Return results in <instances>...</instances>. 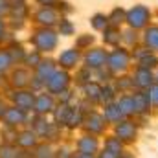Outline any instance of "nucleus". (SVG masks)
I'll use <instances>...</instances> for the list:
<instances>
[{
  "mask_svg": "<svg viewBox=\"0 0 158 158\" xmlns=\"http://www.w3.org/2000/svg\"><path fill=\"white\" fill-rule=\"evenodd\" d=\"M40 52L39 50H35V52H31V53H26V63H28V66H31V68H37L40 64Z\"/></svg>",
  "mask_w": 158,
  "mask_h": 158,
  "instance_id": "nucleus-21",
  "label": "nucleus"
},
{
  "mask_svg": "<svg viewBox=\"0 0 158 158\" xmlns=\"http://www.w3.org/2000/svg\"><path fill=\"white\" fill-rule=\"evenodd\" d=\"M30 79H31V76H30V72L26 68H17L11 74V85L17 86V88H24L30 83Z\"/></svg>",
  "mask_w": 158,
  "mask_h": 158,
  "instance_id": "nucleus-13",
  "label": "nucleus"
},
{
  "mask_svg": "<svg viewBox=\"0 0 158 158\" xmlns=\"http://www.w3.org/2000/svg\"><path fill=\"white\" fill-rule=\"evenodd\" d=\"M103 127H105V119L101 118V116L90 114V116L86 118V129H88L90 132H101Z\"/></svg>",
  "mask_w": 158,
  "mask_h": 158,
  "instance_id": "nucleus-15",
  "label": "nucleus"
},
{
  "mask_svg": "<svg viewBox=\"0 0 158 158\" xmlns=\"http://www.w3.org/2000/svg\"><path fill=\"white\" fill-rule=\"evenodd\" d=\"M13 64V57L9 53V50H0V76L6 74Z\"/></svg>",
  "mask_w": 158,
  "mask_h": 158,
  "instance_id": "nucleus-18",
  "label": "nucleus"
},
{
  "mask_svg": "<svg viewBox=\"0 0 158 158\" xmlns=\"http://www.w3.org/2000/svg\"><path fill=\"white\" fill-rule=\"evenodd\" d=\"M119 107H121V110L127 114V112H132L134 110V101H132V98H123L121 101H119Z\"/></svg>",
  "mask_w": 158,
  "mask_h": 158,
  "instance_id": "nucleus-25",
  "label": "nucleus"
},
{
  "mask_svg": "<svg viewBox=\"0 0 158 158\" xmlns=\"http://www.w3.org/2000/svg\"><path fill=\"white\" fill-rule=\"evenodd\" d=\"M68 83H70V77L66 72H61V70H55L53 76L46 81V88L50 94H61L68 88Z\"/></svg>",
  "mask_w": 158,
  "mask_h": 158,
  "instance_id": "nucleus-3",
  "label": "nucleus"
},
{
  "mask_svg": "<svg viewBox=\"0 0 158 158\" xmlns=\"http://www.w3.org/2000/svg\"><path fill=\"white\" fill-rule=\"evenodd\" d=\"M79 61V52L77 50H64L59 55V64L64 68H74Z\"/></svg>",
  "mask_w": 158,
  "mask_h": 158,
  "instance_id": "nucleus-11",
  "label": "nucleus"
},
{
  "mask_svg": "<svg viewBox=\"0 0 158 158\" xmlns=\"http://www.w3.org/2000/svg\"><path fill=\"white\" fill-rule=\"evenodd\" d=\"M99 158H118V155L116 153H112V151H109V149H105L103 153H101V156Z\"/></svg>",
  "mask_w": 158,
  "mask_h": 158,
  "instance_id": "nucleus-33",
  "label": "nucleus"
},
{
  "mask_svg": "<svg viewBox=\"0 0 158 158\" xmlns=\"http://www.w3.org/2000/svg\"><path fill=\"white\" fill-rule=\"evenodd\" d=\"M11 101L15 107L22 109V110H33V105H35V92L33 90H22V88H17L13 94H11Z\"/></svg>",
  "mask_w": 158,
  "mask_h": 158,
  "instance_id": "nucleus-2",
  "label": "nucleus"
},
{
  "mask_svg": "<svg viewBox=\"0 0 158 158\" xmlns=\"http://www.w3.org/2000/svg\"><path fill=\"white\" fill-rule=\"evenodd\" d=\"M35 158H52V149H50L48 145H40V147H37Z\"/></svg>",
  "mask_w": 158,
  "mask_h": 158,
  "instance_id": "nucleus-28",
  "label": "nucleus"
},
{
  "mask_svg": "<svg viewBox=\"0 0 158 158\" xmlns=\"http://www.w3.org/2000/svg\"><path fill=\"white\" fill-rule=\"evenodd\" d=\"M11 6H17V4H24V0H7Z\"/></svg>",
  "mask_w": 158,
  "mask_h": 158,
  "instance_id": "nucleus-36",
  "label": "nucleus"
},
{
  "mask_svg": "<svg viewBox=\"0 0 158 158\" xmlns=\"http://www.w3.org/2000/svg\"><path fill=\"white\" fill-rule=\"evenodd\" d=\"M59 31H61V35H72V33H74L72 22L66 20V19H61V22H59Z\"/></svg>",
  "mask_w": 158,
  "mask_h": 158,
  "instance_id": "nucleus-22",
  "label": "nucleus"
},
{
  "mask_svg": "<svg viewBox=\"0 0 158 158\" xmlns=\"http://www.w3.org/2000/svg\"><path fill=\"white\" fill-rule=\"evenodd\" d=\"M85 92H86V96H88V98H92V99L101 98V96H99V94H101V88H99L98 85H94V83L86 85V86H85Z\"/></svg>",
  "mask_w": 158,
  "mask_h": 158,
  "instance_id": "nucleus-23",
  "label": "nucleus"
},
{
  "mask_svg": "<svg viewBox=\"0 0 158 158\" xmlns=\"http://www.w3.org/2000/svg\"><path fill=\"white\" fill-rule=\"evenodd\" d=\"M107 149L118 155V153H119V143H118V142H114V140H109V142H107Z\"/></svg>",
  "mask_w": 158,
  "mask_h": 158,
  "instance_id": "nucleus-30",
  "label": "nucleus"
},
{
  "mask_svg": "<svg viewBox=\"0 0 158 158\" xmlns=\"http://www.w3.org/2000/svg\"><path fill=\"white\" fill-rule=\"evenodd\" d=\"M28 118V114H26V110H22V109H19V107H7L6 109V112L2 114V119H4V123L7 125V127H17V125H22L24 121Z\"/></svg>",
  "mask_w": 158,
  "mask_h": 158,
  "instance_id": "nucleus-4",
  "label": "nucleus"
},
{
  "mask_svg": "<svg viewBox=\"0 0 158 158\" xmlns=\"http://www.w3.org/2000/svg\"><path fill=\"white\" fill-rule=\"evenodd\" d=\"M149 98H151V101H153L155 105H158V86H155V88L151 90V94H149Z\"/></svg>",
  "mask_w": 158,
  "mask_h": 158,
  "instance_id": "nucleus-32",
  "label": "nucleus"
},
{
  "mask_svg": "<svg viewBox=\"0 0 158 158\" xmlns=\"http://www.w3.org/2000/svg\"><path fill=\"white\" fill-rule=\"evenodd\" d=\"M85 61H86V66H88V68H99V66L105 64L107 53H105L103 50H90V52L86 53Z\"/></svg>",
  "mask_w": 158,
  "mask_h": 158,
  "instance_id": "nucleus-10",
  "label": "nucleus"
},
{
  "mask_svg": "<svg viewBox=\"0 0 158 158\" xmlns=\"http://www.w3.org/2000/svg\"><path fill=\"white\" fill-rule=\"evenodd\" d=\"M132 101H134V109H136L138 112H145V110L149 109L151 98H149V94H136V96L132 98Z\"/></svg>",
  "mask_w": 158,
  "mask_h": 158,
  "instance_id": "nucleus-17",
  "label": "nucleus"
},
{
  "mask_svg": "<svg viewBox=\"0 0 158 158\" xmlns=\"http://www.w3.org/2000/svg\"><path fill=\"white\" fill-rule=\"evenodd\" d=\"M118 39H119V35L116 33V31H109V33H107V37H105L107 42H116Z\"/></svg>",
  "mask_w": 158,
  "mask_h": 158,
  "instance_id": "nucleus-31",
  "label": "nucleus"
},
{
  "mask_svg": "<svg viewBox=\"0 0 158 158\" xmlns=\"http://www.w3.org/2000/svg\"><path fill=\"white\" fill-rule=\"evenodd\" d=\"M4 33H6V24H4V20L0 19V39L4 37Z\"/></svg>",
  "mask_w": 158,
  "mask_h": 158,
  "instance_id": "nucleus-35",
  "label": "nucleus"
},
{
  "mask_svg": "<svg viewBox=\"0 0 158 158\" xmlns=\"http://www.w3.org/2000/svg\"><path fill=\"white\" fill-rule=\"evenodd\" d=\"M35 20H37L39 24H44V26H52V24H55L59 19H57V11H55L53 7L42 6L39 11L35 13Z\"/></svg>",
  "mask_w": 158,
  "mask_h": 158,
  "instance_id": "nucleus-5",
  "label": "nucleus"
},
{
  "mask_svg": "<svg viewBox=\"0 0 158 158\" xmlns=\"http://www.w3.org/2000/svg\"><path fill=\"white\" fill-rule=\"evenodd\" d=\"M33 110L37 114H46L50 110H53V98L52 94H39L35 96V105H33Z\"/></svg>",
  "mask_w": 158,
  "mask_h": 158,
  "instance_id": "nucleus-7",
  "label": "nucleus"
},
{
  "mask_svg": "<svg viewBox=\"0 0 158 158\" xmlns=\"http://www.w3.org/2000/svg\"><path fill=\"white\" fill-rule=\"evenodd\" d=\"M11 11V4L7 2V0H0V19L4 17V15H7Z\"/></svg>",
  "mask_w": 158,
  "mask_h": 158,
  "instance_id": "nucleus-29",
  "label": "nucleus"
},
{
  "mask_svg": "<svg viewBox=\"0 0 158 158\" xmlns=\"http://www.w3.org/2000/svg\"><path fill=\"white\" fill-rule=\"evenodd\" d=\"M20 156V151L13 145H4L0 147V158H19Z\"/></svg>",
  "mask_w": 158,
  "mask_h": 158,
  "instance_id": "nucleus-20",
  "label": "nucleus"
},
{
  "mask_svg": "<svg viewBox=\"0 0 158 158\" xmlns=\"http://www.w3.org/2000/svg\"><path fill=\"white\" fill-rule=\"evenodd\" d=\"M116 132H118V136L121 140H132L134 138V125L132 123H129V121H121L118 125V129H116Z\"/></svg>",
  "mask_w": 158,
  "mask_h": 158,
  "instance_id": "nucleus-16",
  "label": "nucleus"
},
{
  "mask_svg": "<svg viewBox=\"0 0 158 158\" xmlns=\"http://www.w3.org/2000/svg\"><path fill=\"white\" fill-rule=\"evenodd\" d=\"M121 114H123V110L119 105H109L105 109V119H109V121H118Z\"/></svg>",
  "mask_w": 158,
  "mask_h": 158,
  "instance_id": "nucleus-19",
  "label": "nucleus"
},
{
  "mask_svg": "<svg viewBox=\"0 0 158 158\" xmlns=\"http://www.w3.org/2000/svg\"><path fill=\"white\" fill-rule=\"evenodd\" d=\"M77 151H79V155L92 156V155L98 151V140L92 138V136H83L77 142Z\"/></svg>",
  "mask_w": 158,
  "mask_h": 158,
  "instance_id": "nucleus-9",
  "label": "nucleus"
},
{
  "mask_svg": "<svg viewBox=\"0 0 158 158\" xmlns=\"http://www.w3.org/2000/svg\"><path fill=\"white\" fill-rule=\"evenodd\" d=\"M33 44L39 52H52L55 50L57 46V35L52 31V30H39L35 35H33Z\"/></svg>",
  "mask_w": 158,
  "mask_h": 158,
  "instance_id": "nucleus-1",
  "label": "nucleus"
},
{
  "mask_svg": "<svg viewBox=\"0 0 158 158\" xmlns=\"http://www.w3.org/2000/svg\"><path fill=\"white\" fill-rule=\"evenodd\" d=\"M147 44L151 48H158V28H153L147 31Z\"/></svg>",
  "mask_w": 158,
  "mask_h": 158,
  "instance_id": "nucleus-24",
  "label": "nucleus"
},
{
  "mask_svg": "<svg viewBox=\"0 0 158 158\" xmlns=\"http://www.w3.org/2000/svg\"><path fill=\"white\" fill-rule=\"evenodd\" d=\"M39 2H42V4H48V2H52V0H39Z\"/></svg>",
  "mask_w": 158,
  "mask_h": 158,
  "instance_id": "nucleus-38",
  "label": "nucleus"
},
{
  "mask_svg": "<svg viewBox=\"0 0 158 158\" xmlns=\"http://www.w3.org/2000/svg\"><path fill=\"white\" fill-rule=\"evenodd\" d=\"M76 158H92V156H86V155H77Z\"/></svg>",
  "mask_w": 158,
  "mask_h": 158,
  "instance_id": "nucleus-37",
  "label": "nucleus"
},
{
  "mask_svg": "<svg viewBox=\"0 0 158 158\" xmlns=\"http://www.w3.org/2000/svg\"><path fill=\"white\" fill-rule=\"evenodd\" d=\"M88 42H92V37H90V35H86V37H83V39H79L77 46H79V48H83V46H85V44H88Z\"/></svg>",
  "mask_w": 158,
  "mask_h": 158,
  "instance_id": "nucleus-34",
  "label": "nucleus"
},
{
  "mask_svg": "<svg viewBox=\"0 0 158 158\" xmlns=\"http://www.w3.org/2000/svg\"><path fill=\"white\" fill-rule=\"evenodd\" d=\"M53 72H55V64L52 61H40V64L37 66V76L35 77L40 79L46 85V81L53 76Z\"/></svg>",
  "mask_w": 158,
  "mask_h": 158,
  "instance_id": "nucleus-14",
  "label": "nucleus"
},
{
  "mask_svg": "<svg viewBox=\"0 0 158 158\" xmlns=\"http://www.w3.org/2000/svg\"><path fill=\"white\" fill-rule=\"evenodd\" d=\"M105 24H107V19H105L103 15H94V17H92V26H94L96 30H103Z\"/></svg>",
  "mask_w": 158,
  "mask_h": 158,
  "instance_id": "nucleus-27",
  "label": "nucleus"
},
{
  "mask_svg": "<svg viewBox=\"0 0 158 158\" xmlns=\"http://www.w3.org/2000/svg\"><path fill=\"white\" fill-rule=\"evenodd\" d=\"M147 19H149V11H147L145 7H134V9H131V11H129V15H127L129 24H131V26H134V28L143 26V24L147 22Z\"/></svg>",
  "mask_w": 158,
  "mask_h": 158,
  "instance_id": "nucleus-8",
  "label": "nucleus"
},
{
  "mask_svg": "<svg viewBox=\"0 0 158 158\" xmlns=\"http://www.w3.org/2000/svg\"><path fill=\"white\" fill-rule=\"evenodd\" d=\"M109 66L112 70H121L127 66V53L123 50H116L109 55Z\"/></svg>",
  "mask_w": 158,
  "mask_h": 158,
  "instance_id": "nucleus-12",
  "label": "nucleus"
},
{
  "mask_svg": "<svg viewBox=\"0 0 158 158\" xmlns=\"http://www.w3.org/2000/svg\"><path fill=\"white\" fill-rule=\"evenodd\" d=\"M15 142L20 149H31L37 145V132L35 131H20L15 136Z\"/></svg>",
  "mask_w": 158,
  "mask_h": 158,
  "instance_id": "nucleus-6",
  "label": "nucleus"
},
{
  "mask_svg": "<svg viewBox=\"0 0 158 158\" xmlns=\"http://www.w3.org/2000/svg\"><path fill=\"white\" fill-rule=\"evenodd\" d=\"M151 83V74L147 70H140L138 72V85L140 86H147Z\"/></svg>",
  "mask_w": 158,
  "mask_h": 158,
  "instance_id": "nucleus-26",
  "label": "nucleus"
}]
</instances>
